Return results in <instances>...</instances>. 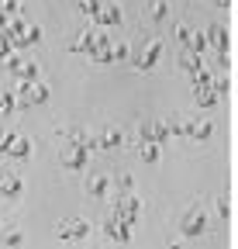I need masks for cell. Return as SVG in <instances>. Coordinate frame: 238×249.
<instances>
[{"instance_id": "1", "label": "cell", "mask_w": 238, "mask_h": 249, "mask_svg": "<svg viewBox=\"0 0 238 249\" xmlns=\"http://www.w3.org/2000/svg\"><path fill=\"white\" fill-rule=\"evenodd\" d=\"M32 142L17 132H0V156H11V160H28Z\"/></svg>"}, {"instance_id": "2", "label": "cell", "mask_w": 238, "mask_h": 249, "mask_svg": "<svg viewBox=\"0 0 238 249\" xmlns=\"http://www.w3.org/2000/svg\"><path fill=\"white\" fill-rule=\"evenodd\" d=\"M162 38H148L145 42V49L138 52V59H135V70H142V73H148V70H156L159 66V59H162Z\"/></svg>"}, {"instance_id": "3", "label": "cell", "mask_w": 238, "mask_h": 249, "mask_svg": "<svg viewBox=\"0 0 238 249\" xmlns=\"http://www.w3.org/2000/svg\"><path fill=\"white\" fill-rule=\"evenodd\" d=\"M83 235H90V222L86 218H63L55 225V239H63V242H73V239H83Z\"/></svg>"}, {"instance_id": "4", "label": "cell", "mask_w": 238, "mask_h": 249, "mask_svg": "<svg viewBox=\"0 0 238 249\" xmlns=\"http://www.w3.org/2000/svg\"><path fill=\"white\" fill-rule=\"evenodd\" d=\"M14 97H17V107H21V104H24V107H28V104H45V101H48V87L38 83V80H32V83H21Z\"/></svg>"}, {"instance_id": "5", "label": "cell", "mask_w": 238, "mask_h": 249, "mask_svg": "<svg viewBox=\"0 0 238 249\" xmlns=\"http://www.w3.org/2000/svg\"><path fill=\"white\" fill-rule=\"evenodd\" d=\"M207 232V214L200 211V208H190L187 214H183V222H180V235L183 239H197V235H204Z\"/></svg>"}, {"instance_id": "6", "label": "cell", "mask_w": 238, "mask_h": 249, "mask_svg": "<svg viewBox=\"0 0 238 249\" xmlns=\"http://www.w3.org/2000/svg\"><path fill=\"white\" fill-rule=\"evenodd\" d=\"M138 208H142V201L138 197H131V194H117V201H114V218H121V222H135L138 218Z\"/></svg>"}, {"instance_id": "7", "label": "cell", "mask_w": 238, "mask_h": 249, "mask_svg": "<svg viewBox=\"0 0 238 249\" xmlns=\"http://www.w3.org/2000/svg\"><path fill=\"white\" fill-rule=\"evenodd\" d=\"M90 149L86 145H76V149H69L66 156H63V170H73V173H79V170H86V163H90Z\"/></svg>"}, {"instance_id": "8", "label": "cell", "mask_w": 238, "mask_h": 249, "mask_svg": "<svg viewBox=\"0 0 238 249\" xmlns=\"http://www.w3.org/2000/svg\"><path fill=\"white\" fill-rule=\"evenodd\" d=\"M207 45H214V49L228 59V52H231V35H228V28H224V24L207 28Z\"/></svg>"}, {"instance_id": "9", "label": "cell", "mask_w": 238, "mask_h": 249, "mask_svg": "<svg viewBox=\"0 0 238 249\" xmlns=\"http://www.w3.org/2000/svg\"><path fill=\"white\" fill-rule=\"evenodd\" d=\"M104 235L111 239V242H128L131 239V225L128 222H121V218H107V222H104Z\"/></svg>"}, {"instance_id": "10", "label": "cell", "mask_w": 238, "mask_h": 249, "mask_svg": "<svg viewBox=\"0 0 238 249\" xmlns=\"http://www.w3.org/2000/svg\"><path fill=\"white\" fill-rule=\"evenodd\" d=\"M183 135L193 142H207L214 135V121H183Z\"/></svg>"}, {"instance_id": "11", "label": "cell", "mask_w": 238, "mask_h": 249, "mask_svg": "<svg viewBox=\"0 0 238 249\" xmlns=\"http://www.w3.org/2000/svg\"><path fill=\"white\" fill-rule=\"evenodd\" d=\"M24 194V183L17 173H0V197H7V201H17Z\"/></svg>"}, {"instance_id": "12", "label": "cell", "mask_w": 238, "mask_h": 249, "mask_svg": "<svg viewBox=\"0 0 238 249\" xmlns=\"http://www.w3.org/2000/svg\"><path fill=\"white\" fill-rule=\"evenodd\" d=\"M125 142V135L117 132V128H104L100 135H94V152H111V149H117Z\"/></svg>"}, {"instance_id": "13", "label": "cell", "mask_w": 238, "mask_h": 249, "mask_svg": "<svg viewBox=\"0 0 238 249\" xmlns=\"http://www.w3.org/2000/svg\"><path fill=\"white\" fill-rule=\"evenodd\" d=\"M94 24H100V28L121 24V4H100V11L94 14Z\"/></svg>"}, {"instance_id": "14", "label": "cell", "mask_w": 238, "mask_h": 249, "mask_svg": "<svg viewBox=\"0 0 238 249\" xmlns=\"http://www.w3.org/2000/svg\"><path fill=\"white\" fill-rule=\"evenodd\" d=\"M142 139L162 145V142L169 139V121H148V124H142Z\"/></svg>"}, {"instance_id": "15", "label": "cell", "mask_w": 238, "mask_h": 249, "mask_svg": "<svg viewBox=\"0 0 238 249\" xmlns=\"http://www.w3.org/2000/svg\"><path fill=\"white\" fill-rule=\"evenodd\" d=\"M111 187H114L111 177H90V180H86V194L97 197V201H104V197L111 194Z\"/></svg>"}, {"instance_id": "16", "label": "cell", "mask_w": 238, "mask_h": 249, "mask_svg": "<svg viewBox=\"0 0 238 249\" xmlns=\"http://www.w3.org/2000/svg\"><path fill=\"white\" fill-rule=\"evenodd\" d=\"M97 38H100V31H90V28H86V31H83V35H79L69 49H73V52H90V49L97 45Z\"/></svg>"}, {"instance_id": "17", "label": "cell", "mask_w": 238, "mask_h": 249, "mask_svg": "<svg viewBox=\"0 0 238 249\" xmlns=\"http://www.w3.org/2000/svg\"><path fill=\"white\" fill-rule=\"evenodd\" d=\"M159 152H162V145L159 142H148V139H142L138 142V156L145 163H159Z\"/></svg>"}, {"instance_id": "18", "label": "cell", "mask_w": 238, "mask_h": 249, "mask_svg": "<svg viewBox=\"0 0 238 249\" xmlns=\"http://www.w3.org/2000/svg\"><path fill=\"white\" fill-rule=\"evenodd\" d=\"M0 242H4V246H11V249H17V246H21V229L4 225V229H0Z\"/></svg>"}, {"instance_id": "19", "label": "cell", "mask_w": 238, "mask_h": 249, "mask_svg": "<svg viewBox=\"0 0 238 249\" xmlns=\"http://www.w3.org/2000/svg\"><path fill=\"white\" fill-rule=\"evenodd\" d=\"M193 97H197V104H204V107H214V104L221 101L211 87H200V90H193Z\"/></svg>"}, {"instance_id": "20", "label": "cell", "mask_w": 238, "mask_h": 249, "mask_svg": "<svg viewBox=\"0 0 238 249\" xmlns=\"http://www.w3.org/2000/svg\"><path fill=\"white\" fill-rule=\"evenodd\" d=\"M166 14H169L166 0H152V4H148V18H152V21H166Z\"/></svg>"}, {"instance_id": "21", "label": "cell", "mask_w": 238, "mask_h": 249, "mask_svg": "<svg viewBox=\"0 0 238 249\" xmlns=\"http://www.w3.org/2000/svg\"><path fill=\"white\" fill-rule=\"evenodd\" d=\"M100 4H104V0H76V11H79V14H86V18L94 21V14L100 11Z\"/></svg>"}, {"instance_id": "22", "label": "cell", "mask_w": 238, "mask_h": 249, "mask_svg": "<svg viewBox=\"0 0 238 249\" xmlns=\"http://www.w3.org/2000/svg\"><path fill=\"white\" fill-rule=\"evenodd\" d=\"M17 76H21V83H32V80H38V66H35V62H21Z\"/></svg>"}, {"instance_id": "23", "label": "cell", "mask_w": 238, "mask_h": 249, "mask_svg": "<svg viewBox=\"0 0 238 249\" xmlns=\"http://www.w3.org/2000/svg\"><path fill=\"white\" fill-rule=\"evenodd\" d=\"M0 14H7V18L24 14V11H21V0H0Z\"/></svg>"}, {"instance_id": "24", "label": "cell", "mask_w": 238, "mask_h": 249, "mask_svg": "<svg viewBox=\"0 0 238 249\" xmlns=\"http://www.w3.org/2000/svg\"><path fill=\"white\" fill-rule=\"evenodd\" d=\"M131 55V49L125 45V42H111V59L117 62V59H128Z\"/></svg>"}, {"instance_id": "25", "label": "cell", "mask_w": 238, "mask_h": 249, "mask_svg": "<svg viewBox=\"0 0 238 249\" xmlns=\"http://www.w3.org/2000/svg\"><path fill=\"white\" fill-rule=\"evenodd\" d=\"M17 107V97L14 93H0V114H11Z\"/></svg>"}, {"instance_id": "26", "label": "cell", "mask_w": 238, "mask_h": 249, "mask_svg": "<svg viewBox=\"0 0 238 249\" xmlns=\"http://www.w3.org/2000/svg\"><path fill=\"white\" fill-rule=\"evenodd\" d=\"M131 183H135V180H131V173H121V177H117V191L128 194V191H131Z\"/></svg>"}, {"instance_id": "27", "label": "cell", "mask_w": 238, "mask_h": 249, "mask_svg": "<svg viewBox=\"0 0 238 249\" xmlns=\"http://www.w3.org/2000/svg\"><path fill=\"white\" fill-rule=\"evenodd\" d=\"M14 52V45L7 42V35H4V31H0V62H4V55H11Z\"/></svg>"}, {"instance_id": "28", "label": "cell", "mask_w": 238, "mask_h": 249, "mask_svg": "<svg viewBox=\"0 0 238 249\" xmlns=\"http://www.w3.org/2000/svg\"><path fill=\"white\" fill-rule=\"evenodd\" d=\"M231 214V201L228 197H218V218H228Z\"/></svg>"}, {"instance_id": "29", "label": "cell", "mask_w": 238, "mask_h": 249, "mask_svg": "<svg viewBox=\"0 0 238 249\" xmlns=\"http://www.w3.org/2000/svg\"><path fill=\"white\" fill-rule=\"evenodd\" d=\"M173 31H176V38H180V42H190V35H193V31H190L187 24H176Z\"/></svg>"}, {"instance_id": "30", "label": "cell", "mask_w": 238, "mask_h": 249, "mask_svg": "<svg viewBox=\"0 0 238 249\" xmlns=\"http://www.w3.org/2000/svg\"><path fill=\"white\" fill-rule=\"evenodd\" d=\"M7 21H11L7 14H0V31H4V28H7Z\"/></svg>"}]
</instances>
